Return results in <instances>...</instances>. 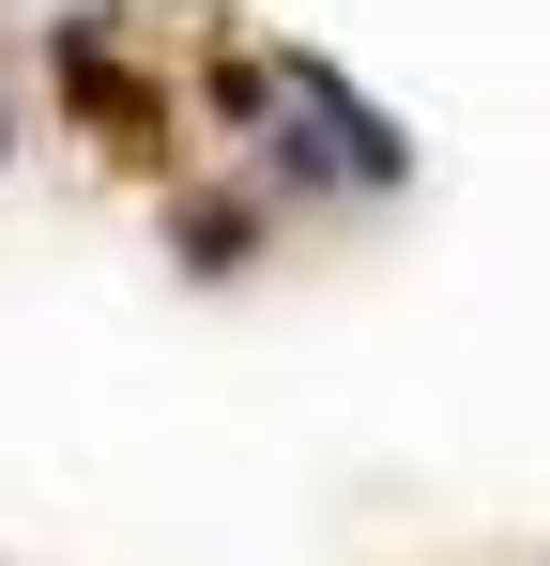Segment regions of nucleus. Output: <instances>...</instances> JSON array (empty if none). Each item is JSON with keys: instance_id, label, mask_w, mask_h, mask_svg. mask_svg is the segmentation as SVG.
<instances>
[{"instance_id": "nucleus-2", "label": "nucleus", "mask_w": 550, "mask_h": 566, "mask_svg": "<svg viewBox=\"0 0 550 566\" xmlns=\"http://www.w3.org/2000/svg\"><path fill=\"white\" fill-rule=\"evenodd\" d=\"M0 154H15V123H0Z\"/></svg>"}, {"instance_id": "nucleus-1", "label": "nucleus", "mask_w": 550, "mask_h": 566, "mask_svg": "<svg viewBox=\"0 0 550 566\" xmlns=\"http://www.w3.org/2000/svg\"><path fill=\"white\" fill-rule=\"evenodd\" d=\"M169 245H183V276H245L261 261V199H169Z\"/></svg>"}]
</instances>
